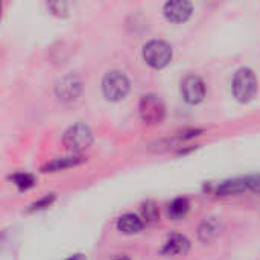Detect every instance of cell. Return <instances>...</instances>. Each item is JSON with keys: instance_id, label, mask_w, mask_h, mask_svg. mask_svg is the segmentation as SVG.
I'll return each mask as SVG.
<instances>
[{"instance_id": "d6986e66", "label": "cell", "mask_w": 260, "mask_h": 260, "mask_svg": "<svg viewBox=\"0 0 260 260\" xmlns=\"http://www.w3.org/2000/svg\"><path fill=\"white\" fill-rule=\"evenodd\" d=\"M47 6L55 15H66L67 14V3H64V2H52Z\"/></svg>"}, {"instance_id": "5bb4252c", "label": "cell", "mask_w": 260, "mask_h": 260, "mask_svg": "<svg viewBox=\"0 0 260 260\" xmlns=\"http://www.w3.org/2000/svg\"><path fill=\"white\" fill-rule=\"evenodd\" d=\"M189 209H190V204H189V200L187 198H177V200H174L169 204L168 213H169V216L172 219L178 221V219H181V218H184L187 215Z\"/></svg>"}, {"instance_id": "ffe728a7", "label": "cell", "mask_w": 260, "mask_h": 260, "mask_svg": "<svg viewBox=\"0 0 260 260\" xmlns=\"http://www.w3.org/2000/svg\"><path fill=\"white\" fill-rule=\"evenodd\" d=\"M66 260H87V259H85V256H82V254H73V256L67 257Z\"/></svg>"}, {"instance_id": "30bf717a", "label": "cell", "mask_w": 260, "mask_h": 260, "mask_svg": "<svg viewBox=\"0 0 260 260\" xmlns=\"http://www.w3.org/2000/svg\"><path fill=\"white\" fill-rule=\"evenodd\" d=\"M87 161V158L81 154H73V155H67V157H59L55 158L53 161L47 163L46 166H43V172H58V171H64L73 166H78L81 163Z\"/></svg>"}, {"instance_id": "8992f818", "label": "cell", "mask_w": 260, "mask_h": 260, "mask_svg": "<svg viewBox=\"0 0 260 260\" xmlns=\"http://www.w3.org/2000/svg\"><path fill=\"white\" fill-rule=\"evenodd\" d=\"M181 93L186 102L189 104H200L206 96V85L201 78L195 75H189L181 82Z\"/></svg>"}, {"instance_id": "277c9868", "label": "cell", "mask_w": 260, "mask_h": 260, "mask_svg": "<svg viewBox=\"0 0 260 260\" xmlns=\"http://www.w3.org/2000/svg\"><path fill=\"white\" fill-rule=\"evenodd\" d=\"M143 58L146 64H149L154 69H163L166 67L172 59V49L166 41L161 40H152L143 47Z\"/></svg>"}, {"instance_id": "ba28073f", "label": "cell", "mask_w": 260, "mask_h": 260, "mask_svg": "<svg viewBox=\"0 0 260 260\" xmlns=\"http://www.w3.org/2000/svg\"><path fill=\"white\" fill-rule=\"evenodd\" d=\"M190 250V242L186 236L174 233L163 244L161 254L165 256H184Z\"/></svg>"}, {"instance_id": "4fadbf2b", "label": "cell", "mask_w": 260, "mask_h": 260, "mask_svg": "<svg viewBox=\"0 0 260 260\" xmlns=\"http://www.w3.org/2000/svg\"><path fill=\"white\" fill-rule=\"evenodd\" d=\"M218 232H219L218 221H215V218H206L198 229V236L203 242H209L218 235Z\"/></svg>"}, {"instance_id": "3957f363", "label": "cell", "mask_w": 260, "mask_h": 260, "mask_svg": "<svg viewBox=\"0 0 260 260\" xmlns=\"http://www.w3.org/2000/svg\"><path fill=\"white\" fill-rule=\"evenodd\" d=\"M102 91L108 101H122L129 91V81L122 72H108L102 81Z\"/></svg>"}, {"instance_id": "5b68a950", "label": "cell", "mask_w": 260, "mask_h": 260, "mask_svg": "<svg viewBox=\"0 0 260 260\" xmlns=\"http://www.w3.org/2000/svg\"><path fill=\"white\" fill-rule=\"evenodd\" d=\"M140 117L148 125H157L165 119L166 108L161 99L155 94H145L139 105Z\"/></svg>"}, {"instance_id": "9c48e42d", "label": "cell", "mask_w": 260, "mask_h": 260, "mask_svg": "<svg viewBox=\"0 0 260 260\" xmlns=\"http://www.w3.org/2000/svg\"><path fill=\"white\" fill-rule=\"evenodd\" d=\"M81 90V82L76 76H64L58 84H56V94L62 101H72L79 94Z\"/></svg>"}, {"instance_id": "7c38bea8", "label": "cell", "mask_w": 260, "mask_h": 260, "mask_svg": "<svg viewBox=\"0 0 260 260\" xmlns=\"http://www.w3.org/2000/svg\"><path fill=\"white\" fill-rule=\"evenodd\" d=\"M245 190H248L245 178H235V180H227L221 183L216 189V193L219 197H230V195L244 193Z\"/></svg>"}, {"instance_id": "7a4b0ae2", "label": "cell", "mask_w": 260, "mask_h": 260, "mask_svg": "<svg viewBox=\"0 0 260 260\" xmlns=\"http://www.w3.org/2000/svg\"><path fill=\"white\" fill-rule=\"evenodd\" d=\"M62 142L69 151H72L73 154H78L79 151L87 149L93 143V131L90 129L88 125L78 122L66 131Z\"/></svg>"}, {"instance_id": "44dd1931", "label": "cell", "mask_w": 260, "mask_h": 260, "mask_svg": "<svg viewBox=\"0 0 260 260\" xmlns=\"http://www.w3.org/2000/svg\"><path fill=\"white\" fill-rule=\"evenodd\" d=\"M114 260H131L129 257H125V256H122V257H117V259H114Z\"/></svg>"}, {"instance_id": "e0dca14e", "label": "cell", "mask_w": 260, "mask_h": 260, "mask_svg": "<svg viewBox=\"0 0 260 260\" xmlns=\"http://www.w3.org/2000/svg\"><path fill=\"white\" fill-rule=\"evenodd\" d=\"M55 201V195L53 193H50V195H46V197H43L41 200H38V201H35L34 204H30V207H29V212H37V210H44V209H47L52 203Z\"/></svg>"}, {"instance_id": "8fae6325", "label": "cell", "mask_w": 260, "mask_h": 260, "mask_svg": "<svg viewBox=\"0 0 260 260\" xmlns=\"http://www.w3.org/2000/svg\"><path fill=\"white\" fill-rule=\"evenodd\" d=\"M143 225H145L143 219L134 213H126V215L120 216L117 221V230L122 232L123 235H136V233L142 232Z\"/></svg>"}, {"instance_id": "2e32d148", "label": "cell", "mask_w": 260, "mask_h": 260, "mask_svg": "<svg viewBox=\"0 0 260 260\" xmlns=\"http://www.w3.org/2000/svg\"><path fill=\"white\" fill-rule=\"evenodd\" d=\"M11 180L14 181V184L20 189V190H27L30 187L35 186V178L34 175L27 174V172H18V174H14L11 177Z\"/></svg>"}, {"instance_id": "6da1fadb", "label": "cell", "mask_w": 260, "mask_h": 260, "mask_svg": "<svg viewBox=\"0 0 260 260\" xmlns=\"http://www.w3.org/2000/svg\"><path fill=\"white\" fill-rule=\"evenodd\" d=\"M257 93V79L251 69L242 67L236 72L233 79V94L239 102L251 101Z\"/></svg>"}, {"instance_id": "52a82bcc", "label": "cell", "mask_w": 260, "mask_h": 260, "mask_svg": "<svg viewBox=\"0 0 260 260\" xmlns=\"http://www.w3.org/2000/svg\"><path fill=\"white\" fill-rule=\"evenodd\" d=\"M192 15V3L186 0L168 2L165 5V17L174 23H183Z\"/></svg>"}, {"instance_id": "ac0fdd59", "label": "cell", "mask_w": 260, "mask_h": 260, "mask_svg": "<svg viewBox=\"0 0 260 260\" xmlns=\"http://www.w3.org/2000/svg\"><path fill=\"white\" fill-rule=\"evenodd\" d=\"M245 181H247V186H248V190L251 192H256L260 195V174L256 175H250V177H245Z\"/></svg>"}, {"instance_id": "9a60e30c", "label": "cell", "mask_w": 260, "mask_h": 260, "mask_svg": "<svg viewBox=\"0 0 260 260\" xmlns=\"http://www.w3.org/2000/svg\"><path fill=\"white\" fill-rule=\"evenodd\" d=\"M142 219L148 225H154V224L158 222L160 213H158V207L155 206L154 201H146L143 204V207H142Z\"/></svg>"}]
</instances>
